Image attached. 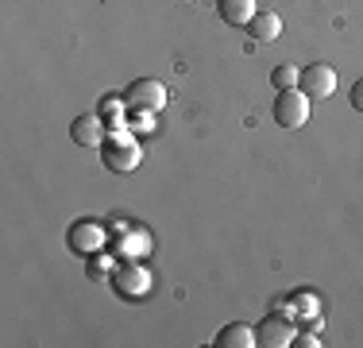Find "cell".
Instances as JSON below:
<instances>
[{
	"mask_svg": "<svg viewBox=\"0 0 363 348\" xmlns=\"http://www.w3.org/2000/svg\"><path fill=\"white\" fill-rule=\"evenodd\" d=\"M274 112V124L282 128H301L309 120V93H301V85H294V89H279V97L271 104Z\"/></svg>",
	"mask_w": 363,
	"mask_h": 348,
	"instance_id": "cell-1",
	"label": "cell"
},
{
	"mask_svg": "<svg viewBox=\"0 0 363 348\" xmlns=\"http://www.w3.org/2000/svg\"><path fill=\"white\" fill-rule=\"evenodd\" d=\"M255 341L263 348H290L294 341H298V329H294V321L286 317V313H271V317L259 321Z\"/></svg>",
	"mask_w": 363,
	"mask_h": 348,
	"instance_id": "cell-2",
	"label": "cell"
},
{
	"mask_svg": "<svg viewBox=\"0 0 363 348\" xmlns=\"http://www.w3.org/2000/svg\"><path fill=\"white\" fill-rule=\"evenodd\" d=\"M124 101L132 104L135 112H155L167 104V85L155 82V77H140V82H132L124 89Z\"/></svg>",
	"mask_w": 363,
	"mask_h": 348,
	"instance_id": "cell-3",
	"label": "cell"
},
{
	"mask_svg": "<svg viewBox=\"0 0 363 348\" xmlns=\"http://www.w3.org/2000/svg\"><path fill=\"white\" fill-rule=\"evenodd\" d=\"M298 85H301V93H309V97H333L336 93V70L328 62H309L306 70H301Z\"/></svg>",
	"mask_w": 363,
	"mask_h": 348,
	"instance_id": "cell-4",
	"label": "cell"
},
{
	"mask_svg": "<svg viewBox=\"0 0 363 348\" xmlns=\"http://www.w3.org/2000/svg\"><path fill=\"white\" fill-rule=\"evenodd\" d=\"M247 35H252V43H274L282 35L279 12H255L252 20H247Z\"/></svg>",
	"mask_w": 363,
	"mask_h": 348,
	"instance_id": "cell-5",
	"label": "cell"
},
{
	"mask_svg": "<svg viewBox=\"0 0 363 348\" xmlns=\"http://www.w3.org/2000/svg\"><path fill=\"white\" fill-rule=\"evenodd\" d=\"M217 12L232 28H247V20H252L259 8H255V0H217Z\"/></svg>",
	"mask_w": 363,
	"mask_h": 348,
	"instance_id": "cell-6",
	"label": "cell"
},
{
	"mask_svg": "<svg viewBox=\"0 0 363 348\" xmlns=\"http://www.w3.org/2000/svg\"><path fill=\"white\" fill-rule=\"evenodd\" d=\"M217 348H255V329H247V325H240V321H232V325H224L220 333H217V341H213Z\"/></svg>",
	"mask_w": 363,
	"mask_h": 348,
	"instance_id": "cell-7",
	"label": "cell"
},
{
	"mask_svg": "<svg viewBox=\"0 0 363 348\" xmlns=\"http://www.w3.org/2000/svg\"><path fill=\"white\" fill-rule=\"evenodd\" d=\"M105 167L108 170H132V167H140V151H135L132 143H108L105 147Z\"/></svg>",
	"mask_w": 363,
	"mask_h": 348,
	"instance_id": "cell-8",
	"label": "cell"
},
{
	"mask_svg": "<svg viewBox=\"0 0 363 348\" xmlns=\"http://www.w3.org/2000/svg\"><path fill=\"white\" fill-rule=\"evenodd\" d=\"M70 136H74V143H82V147H85V143L97 147L105 132H101V120H97V116H77L74 128H70Z\"/></svg>",
	"mask_w": 363,
	"mask_h": 348,
	"instance_id": "cell-9",
	"label": "cell"
},
{
	"mask_svg": "<svg viewBox=\"0 0 363 348\" xmlns=\"http://www.w3.org/2000/svg\"><path fill=\"white\" fill-rule=\"evenodd\" d=\"M298 77H301V70L290 66V62H282V66L271 70V85H274V89H294V85H298Z\"/></svg>",
	"mask_w": 363,
	"mask_h": 348,
	"instance_id": "cell-10",
	"label": "cell"
},
{
	"mask_svg": "<svg viewBox=\"0 0 363 348\" xmlns=\"http://www.w3.org/2000/svg\"><path fill=\"white\" fill-rule=\"evenodd\" d=\"M82 240L89 244V251H93V248L101 244V232H97V229H85V224H77V229L70 232V244H74V251L82 248Z\"/></svg>",
	"mask_w": 363,
	"mask_h": 348,
	"instance_id": "cell-11",
	"label": "cell"
},
{
	"mask_svg": "<svg viewBox=\"0 0 363 348\" xmlns=\"http://www.w3.org/2000/svg\"><path fill=\"white\" fill-rule=\"evenodd\" d=\"M352 109H356V112H363V77H359L356 85H352Z\"/></svg>",
	"mask_w": 363,
	"mask_h": 348,
	"instance_id": "cell-12",
	"label": "cell"
},
{
	"mask_svg": "<svg viewBox=\"0 0 363 348\" xmlns=\"http://www.w3.org/2000/svg\"><path fill=\"white\" fill-rule=\"evenodd\" d=\"M301 344H306V348H317V344H321V341H317L313 333H301Z\"/></svg>",
	"mask_w": 363,
	"mask_h": 348,
	"instance_id": "cell-13",
	"label": "cell"
}]
</instances>
